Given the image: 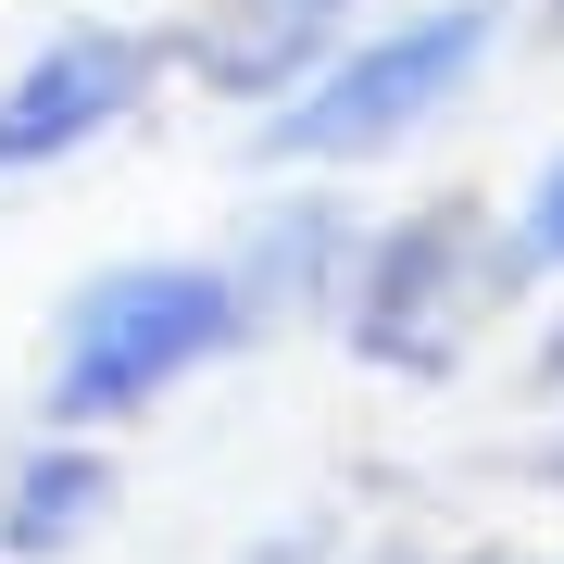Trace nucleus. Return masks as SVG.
<instances>
[{"instance_id": "obj_1", "label": "nucleus", "mask_w": 564, "mask_h": 564, "mask_svg": "<svg viewBox=\"0 0 564 564\" xmlns=\"http://www.w3.org/2000/svg\"><path fill=\"white\" fill-rule=\"evenodd\" d=\"M251 339V302L239 276L202 251H139V263H101L76 302L51 314V389L39 414L51 426H126L151 402H176L202 364H226Z\"/></svg>"}, {"instance_id": "obj_2", "label": "nucleus", "mask_w": 564, "mask_h": 564, "mask_svg": "<svg viewBox=\"0 0 564 564\" xmlns=\"http://www.w3.org/2000/svg\"><path fill=\"white\" fill-rule=\"evenodd\" d=\"M489 51H502V0H426V13L351 25L339 63L302 76L276 113L251 126V163H289V176L377 163V151H402L414 126H440L464 88L489 76Z\"/></svg>"}, {"instance_id": "obj_3", "label": "nucleus", "mask_w": 564, "mask_h": 564, "mask_svg": "<svg viewBox=\"0 0 564 564\" xmlns=\"http://www.w3.org/2000/svg\"><path fill=\"white\" fill-rule=\"evenodd\" d=\"M489 302H514V263H502V226H489L477 202H414V214H389L377 239L351 251V276H339V351L351 364H377V377H452L464 339H477V314Z\"/></svg>"}, {"instance_id": "obj_4", "label": "nucleus", "mask_w": 564, "mask_h": 564, "mask_svg": "<svg viewBox=\"0 0 564 564\" xmlns=\"http://www.w3.org/2000/svg\"><path fill=\"white\" fill-rule=\"evenodd\" d=\"M163 76H176V39H151V25H51V39L0 76V188L101 151Z\"/></svg>"}, {"instance_id": "obj_5", "label": "nucleus", "mask_w": 564, "mask_h": 564, "mask_svg": "<svg viewBox=\"0 0 564 564\" xmlns=\"http://www.w3.org/2000/svg\"><path fill=\"white\" fill-rule=\"evenodd\" d=\"M351 13L364 0H214V13L176 25V76L214 88V101H239V113H276L302 76L339 63Z\"/></svg>"}, {"instance_id": "obj_6", "label": "nucleus", "mask_w": 564, "mask_h": 564, "mask_svg": "<svg viewBox=\"0 0 564 564\" xmlns=\"http://www.w3.org/2000/svg\"><path fill=\"white\" fill-rule=\"evenodd\" d=\"M351 202H326V188H289V202L251 214V239L226 251V276H239L251 302V339L263 326H302V314H339V276H351Z\"/></svg>"}, {"instance_id": "obj_7", "label": "nucleus", "mask_w": 564, "mask_h": 564, "mask_svg": "<svg viewBox=\"0 0 564 564\" xmlns=\"http://www.w3.org/2000/svg\"><path fill=\"white\" fill-rule=\"evenodd\" d=\"M113 452L88 440V426H51L39 452L13 464V477H0V552H25V564H51V552H76L88 527L113 514Z\"/></svg>"}, {"instance_id": "obj_8", "label": "nucleus", "mask_w": 564, "mask_h": 564, "mask_svg": "<svg viewBox=\"0 0 564 564\" xmlns=\"http://www.w3.org/2000/svg\"><path fill=\"white\" fill-rule=\"evenodd\" d=\"M502 263H514V289L564 276V151L527 176V202H514V226H502Z\"/></svg>"}, {"instance_id": "obj_9", "label": "nucleus", "mask_w": 564, "mask_h": 564, "mask_svg": "<svg viewBox=\"0 0 564 564\" xmlns=\"http://www.w3.org/2000/svg\"><path fill=\"white\" fill-rule=\"evenodd\" d=\"M527 364H540V389H564V314L540 326V351H527Z\"/></svg>"}, {"instance_id": "obj_10", "label": "nucleus", "mask_w": 564, "mask_h": 564, "mask_svg": "<svg viewBox=\"0 0 564 564\" xmlns=\"http://www.w3.org/2000/svg\"><path fill=\"white\" fill-rule=\"evenodd\" d=\"M540 477H552V489H564V426H552V440H540Z\"/></svg>"}, {"instance_id": "obj_11", "label": "nucleus", "mask_w": 564, "mask_h": 564, "mask_svg": "<svg viewBox=\"0 0 564 564\" xmlns=\"http://www.w3.org/2000/svg\"><path fill=\"white\" fill-rule=\"evenodd\" d=\"M364 564H452V552H364Z\"/></svg>"}, {"instance_id": "obj_12", "label": "nucleus", "mask_w": 564, "mask_h": 564, "mask_svg": "<svg viewBox=\"0 0 564 564\" xmlns=\"http://www.w3.org/2000/svg\"><path fill=\"white\" fill-rule=\"evenodd\" d=\"M552 39H564V0H552Z\"/></svg>"}]
</instances>
